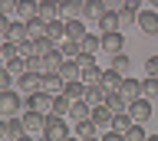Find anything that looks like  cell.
Segmentation results:
<instances>
[{
	"label": "cell",
	"instance_id": "6da1fadb",
	"mask_svg": "<svg viewBox=\"0 0 158 141\" xmlns=\"http://www.w3.org/2000/svg\"><path fill=\"white\" fill-rule=\"evenodd\" d=\"M40 135L46 141H66V138H73V128L63 121V115L46 112V121H43V131H40Z\"/></svg>",
	"mask_w": 158,
	"mask_h": 141
},
{
	"label": "cell",
	"instance_id": "7a4b0ae2",
	"mask_svg": "<svg viewBox=\"0 0 158 141\" xmlns=\"http://www.w3.org/2000/svg\"><path fill=\"white\" fill-rule=\"evenodd\" d=\"M20 112H23V95L17 89H0V118L20 115Z\"/></svg>",
	"mask_w": 158,
	"mask_h": 141
},
{
	"label": "cell",
	"instance_id": "3957f363",
	"mask_svg": "<svg viewBox=\"0 0 158 141\" xmlns=\"http://www.w3.org/2000/svg\"><path fill=\"white\" fill-rule=\"evenodd\" d=\"M125 112L132 115V121H142V125H145V121L152 118V99H145V95H135V99L125 105Z\"/></svg>",
	"mask_w": 158,
	"mask_h": 141
},
{
	"label": "cell",
	"instance_id": "277c9868",
	"mask_svg": "<svg viewBox=\"0 0 158 141\" xmlns=\"http://www.w3.org/2000/svg\"><path fill=\"white\" fill-rule=\"evenodd\" d=\"M3 141H30V131L23 128V121L17 115L3 118Z\"/></svg>",
	"mask_w": 158,
	"mask_h": 141
},
{
	"label": "cell",
	"instance_id": "5b68a950",
	"mask_svg": "<svg viewBox=\"0 0 158 141\" xmlns=\"http://www.w3.org/2000/svg\"><path fill=\"white\" fill-rule=\"evenodd\" d=\"M40 76H43V72H20L17 79H13V89L20 92V95H30V92H36L40 89Z\"/></svg>",
	"mask_w": 158,
	"mask_h": 141
},
{
	"label": "cell",
	"instance_id": "8992f818",
	"mask_svg": "<svg viewBox=\"0 0 158 141\" xmlns=\"http://www.w3.org/2000/svg\"><path fill=\"white\" fill-rule=\"evenodd\" d=\"M135 23H138V30L145 36H158V10H138Z\"/></svg>",
	"mask_w": 158,
	"mask_h": 141
},
{
	"label": "cell",
	"instance_id": "52a82bcc",
	"mask_svg": "<svg viewBox=\"0 0 158 141\" xmlns=\"http://www.w3.org/2000/svg\"><path fill=\"white\" fill-rule=\"evenodd\" d=\"M99 40H102V49H106L109 56H115V53H122V49H125V36H122V30L99 33Z\"/></svg>",
	"mask_w": 158,
	"mask_h": 141
},
{
	"label": "cell",
	"instance_id": "ba28073f",
	"mask_svg": "<svg viewBox=\"0 0 158 141\" xmlns=\"http://www.w3.org/2000/svg\"><path fill=\"white\" fill-rule=\"evenodd\" d=\"M112 115H115V112L109 108L106 102L92 105V112H89V118H92V125H96V128H112Z\"/></svg>",
	"mask_w": 158,
	"mask_h": 141
},
{
	"label": "cell",
	"instance_id": "9c48e42d",
	"mask_svg": "<svg viewBox=\"0 0 158 141\" xmlns=\"http://www.w3.org/2000/svg\"><path fill=\"white\" fill-rule=\"evenodd\" d=\"M20 121H23V128H27V131H43V121H46V112H36V108H23Z\"/></svg>",
	"mask_w": 158,
	"mask_h": 141
},
{
	"label": "cell",
	"instance_id": "30bf717a",
	"mask_svg": "<svg viewBox=\"0 0 158 141\" xmlns=\"http://www.w3.org/2000/svg\"><path fill=\"white\" fill-rule=\"evenodd\" d=\"M118 92L132 102L135 95H142V79H132V72H128V76H122V79H118Z\"/></svg>",
	"mask_w": 158,
	"mask_h": 141
},
{
	"label": "cell",
	"instance_id": "8fae6325",
	"mask_svg": "<svg viewBox=\"0 0 158 141\" xmlns=\"http://www.w3.org/2000/svg\"><path fill=\"white\" fill-rule=\"evenodd\" d=\"M3 40H10V43H17V46H23V43H30V33H27V23L20 20V23H13L10 20V30H7V36Z\"/></svg>",
	"mask_w": 158,
	"mask_h": 141
},
{
	"label": "cell",
	"instance_id": "7c38bea8",
	"mask_svg": "<svg viewBox=\"0 0 158 141\" xmlns=\"http://www.w3.org/2000/svg\"><path fill=\"white\" fill-rule=\"evenodd\" d=\"M102 13H106V3H102V0H82V20L96 23Z\"/></svg>",
	"mask_w": 158,
	"mask_h": 141
},
{
	"label": "cell",
	"instance_id": "4fadbf2b",
	"mask_svg": "<svg viewBox=\"0 0 158 141\" xmlns=\"http://www.w3.org/2000/svg\"><path fill=\"white\" fill-rule=\"evenodd\" d=\"M36 17L40 20H56L59 17V0H40L36 3Z\"/></svg>",
	"mask_w": 158,
	"mask_h": 141
},
{
	"label": "cell",
	"instance_id": "5bb4252c",
	"mask_svg": "<svg viewBox=\"0 0 158 141\" xmlns=\"http://www.w3.org/2000/svg\"><path fill=\"white\" fill-rule=\"evenodd\" d=\"M40 89L49 92V95H56V92H63V79H59L56 72H43L40 76Z\"/></svg>",
	"mask_w": 158,
	"mask_h": 141
},
{
	"label": "cell",
	"instance_id": "9a60e30c",
	"mask_svg": "<svg viewBox=\"0 0 158 141\" xmlns=\"http://www.w3.org/2000/svg\"><path fill=\"white\" fill-rule=\"evenodd\" d=\"M53 46H56V43L49 40V36H36V40H30V53L27 56H46V53H53Z\"/></svg>",
	"mask_w": 158,
	"mask_h": 141
},
{
	"label": "cell",
	"instance_id": "2e32d148",
	"mask_svg": "<svg viewBox=\"0 0 158 141\" xmlns=\"http://www.w3.org/2000/svg\"><path fill=\"white\" fill-rule=\"evenodd\" d=\"M46 36H49L53 43L66 40V20H63V17H56V20H46Z\"/></svg>",
	"mask_w": 158,
	"mask_h": 141
},
{
	"label": "cell",
	"instance_id": "e0dca14e",
	"mask_svg": "<svg viewBox=\"0 0 158 141\" xmlns=\"http://www.w3.org/2000/svg\"><path fill=\"white\" fill-rule=\"evenodd\" d=\"M86 20L82 17H73V20H66V40H82L86 36Z\"/></svg>",
	"mask_w": 158,
	"mask_h": 141
},
{
	"label": "cell",
	"instance_id": "ac0fdd59",
	"mask_svg": "<svg viewBox=\"0 0 158 141\" xmlns=\"http://www.w3.org/2000/svg\"><path fill=\"white\" fill-rule=\"evenodd\" d=\"M118 79H122V76H118L115 69H102V76H99L96 85H99L102 92H115V89H118Z\"/></svg>",
	"mask_w": 158,
	"mask_h": 141
},
{
	"label": "cell",
	"instance_id": "d6986e66",
	"mask_svg": "<svg viewBox=\"0 0 158 141\" xmlns=\"http://www.w3.org/2000/svg\"><path fill=\"white\" fill-rule=\"evenodd\" d=\"M59 17H63V20L82 17V0H59Z\"/></svg>",
	"mask_w": 158,
	"mask_h": 141
},
{
	"label": "cell",
	"instance_id": "ffe728a7",
	"mask_svg": "<svg viewBox=\"0 0 158 141\" xmlns=\"http://www.w3.org/2000/svg\"><path fill=\"white\" fill-rule=\"evenodd\" d=\"M82 92H86V82H82V79H69V82H63V95H66L69 102L82 99Z\"/></svg>",
	"mask_w": 158,
	"mask_h": 141
},
{
	"label": "cell",
	"instance_id": "44dd1931",
	"mask_svg": "<svg viewBox=\"0 0 158 141\" xmlns=\"http://www.w3.org/2000/svg\"><path fill=\"white\" fill-rule=\"evenodd\" d=\"M73 135H76V138H99V128L92 125V118H79Z\"/></svg>",
	"mask_w": 158,
	"mask_h": 141
},
{
	"label": "cell",
	"instance_id": "7402d4cb",
	"mask_svg": "<svg viewBox=\"0 0 158 141\" xmlns=\"http://www.w3.org/2000/svg\"><path fill=\"white\" fill-rule=\"evenodd\" d=\"M99 33H109V30H122V26H118V10H106L102 13V17H99Z\"/></svg>",
	"mask_w": 158,
	"mask_h": 141
},
{
	"label": "cell",
	"instance_id": "603a6c76",
	"mask_svg": "<svg viewBox=\"0 0 158 141\" xmlns=\"http://www.w3.org/2000/svg\"><path fill=\"white\" fill-rule=\"evenodd\" d=\"M89 112H92V105H89L86 99L69 102V118H73V121H79V118H89Z\"/></svg>",
	"mask_w": 158,
	"mask_h": 141
},
{
	"label": "cell",
	"instance_id": "cb8c5ba5",
	"mask_svg": "<svg viewBox=\"0 0 158 141\" xmlns=\"http://www.w3.org/2000/svg\"><path fill=\"white\" fill-rule=\"evenodd\" d=\"M63 59H66V56L59 53V46H53V53L43 56V72H56L59 66H63Z\"/></svg>",
	"mask_w": 158,
	"mask_h": 141
},
{
	"label": "cell",
	"instance_id": "d4e9b609",
	"mask_svg": "<svg viewBox=\"0 0 158 141\" xmlns=\"http://www.w3.org/2000/svg\"><path fill=\"white\" fill-rule=\"evenodd\" d=\"M56 76H59L63 82H69V79H82V76H79V66H76V59H63V66L56 69Z\"/></svg>",
	"mask_w": 158,
	"mask_h": 141
},
{
	"label": "cell",
	"instance_id": "484cf974",
	"mask_svg": "<svg viewBox=\"0 0 158 141\" xmlns=\"http://www.w3.org/2000/svg\"><path fill=\"white\" fill-rule=\"evenodd\" d=\"M109 69H115L118 76H128V72H132V59H128V56H125V49H122V53H115V56H112V66H109Z\"/></svg>",
	"mask_w": 158,
	"mask_h": 141
},
{
	"label": "cell",
	"instance_id": "4316f807",
	"mask_svg": "<svg viewBox=\"0 0 158 141\" xmlns=\"http://www.w3.org/2000/svg\"><path fill=\"white\" fill-rule=\"evenodd\" d=\"M17 17L23 23L33 20V17H36V0H17Z\"/></svg>",
	"mask_w": 158,
	"mask_h": 141
},
{
	"label": "cell",
	"instance_id": "83f0119b",
	"mask_svg": "<svg viewBox=\"0 0 158 141\" xmlns=\"http://www.w3.org/2000/svg\"><path fill=\"white\" fill-rule=\"evenodd\" d=\"M3 66H7V69H10V76L17 79L20 72H27V56H23V53H17V56H13V59H7Z\"/></svg>",
	"mask_w": 158,
	"mask_h": 141
},
{
	"label": "cell",
	"instance_id": "f1b7e54d",
	"mask_svg": "<svg viewBox=\"0 0 158 141\" xmlns=\"http://www.w3.org/2000/svg\"><path fill=\"white\" fill-rule=\"evenodd\" d=\"M79 49H86V53H99V49H102V40H99V33H86V36L79 40Z\"/></svg>",
	"mask_w": 158,
	"mask_h": 141
},
{
	"label": "cell",
	"instance_id": "f546056e",
	"mask_svg": "<svg viewBox=\"0 0 158 141\" xmlns=\"http://www.w3.org/2000/svg\"><path fill=\"white\" fill-rule=\"evenodd\" d=\"M142 95L152 99V102L158 99V76H145V79H142Z\"/></svg>",
	"mask_w": 158,
	"mask_h": 141
},
{
	"label": "cell",
	"instance_id": "4dcf8cb0",
	"mask_svg": "<svg viewBox=\"0 0 158 141\" xmlns=\"http://www.w3.org/2000/svg\"><path fill=\"white\" fill-rule=\"evenodd\" d=\"M27 33H30V40H36V36H46V20H40V17L27 20Z\"/></svg>",
	"mask_w": 158,
	"mask_h": 141
},
{
	"label": "cell",
	"instance_id": "1f68e13d",
	"mask_svg": "<svg viewBox=\"0 0 158 141\" xmlns=\"http://www.w3.org/2000/svg\"><path fill=\"white\" fill-rule=\"evenodd\" d=\"M122 138H125V141H145L148 135H145V128H142V121H132V125L125 128V135H122Z\"/></svg>",
	"mask_w": 158,
	"mask_h": 141
},
{
	"label": "cell",
	"instance_id": "d6a6232c",
	"mask_svg": "<svg viewBox=\"0 0 158 141\" xmlns=\"http://www.w3.org/2000/svg\"><path fill=\"white\" fill-rule=\"evenodd\" d=\"M76 66H79V72L92 69V66H96V53H86V49H79V53H76Z\"/></svg>",
	"mask_w": 158,
	"mask_h": 141
},
{
	"label": "cell",
	"instance_id": "836d02e7",
	"mask_svg": "<svg viewBox=\"0 0 158 141\" xmlns=\"http://www.w3.org/2000/svg\"><path fill=\"white\" fill-rule=\"evenodd\" d=\"M82 99H86L89 105H99V102H106V92L99 89V85H86V92H82Z\"/></svg>",
	"mask_w": 158,
	"mask_h": 141
},
{
	"label": "cell",
	"instance_id": "e575fe53",
	"mask_svg": "<svg viewBox=\"0 0 158 141\" xmlns=\"http://www.w3.org/2000/svg\"><path fill=\"white\" fill-rule=\"evenodd\" d=\"M56 46H59V53H63L66 59H76V53H79V40H59Z\"/></svg>",
	"mask_w": 158,
	"mask_h": 141
},
{
	"label": "cell",
	"instance_id": "d590c367",
	"mask_svg": "<svg viewBox=\"0 0 158 141\" xmlns=\"http://www.w3.org/2000/svg\"><path fill=\"white\" fill-rule=\"evenodd\" d=\"M53 115H69V99L66 95H63V92H56V95H53Z\"/></svg>",
	"mask_w": 158,
	"mask_h": 141
},
{
	"label": "cell",
	"instance_id": "8d00e7d4",
	"mask_svg": "<svg viewBox=\"0 0 158 141\" xmlns=\"http://www.w3.org/2000/svg\"><path fill=\"white\" fill-rule=\"evenodd\" d=\"M17 53H20V46H17V43H10V40H3V43H0V62L13 59Z\"/></svg>",
	"mask_w": 158,
	"mask_h": 141
},
{
	"label": "cell",
	"instance_id": "74e56055",
	"mask_svg": "<svg viewBox=\"0 0 158 141\" xmlns=\"http://www.w3.org/2000/svg\"><path fill=\"white\" fill-rule=\"evenodd\" d=\"M0 89H13V76H10V69L0 62Z\"/></svg>",
	"mask_w": 158,
	"mask_h": 141
},
{
	"label": "cell",
	"instance_id": "f35d334b",
	"mask_svg": "<svg viewBox=\"0 0 158 141\" xmlns=\"http://www.w3.org/2000/svg\"><path fill=\"white\" fill-rule=\"evenodd\" d=\"M128 23H135V10L122 7V10H118V26H128Z\"/></svg>",
	"mask_w": 158,
	"mask_h": 141
},
{
	"label": "cell",
	"instance_id": "ab89813d",
	"mask_svg": "<svg viewBox=\"0 0 158 141\" xmlns=\"http://www.w3.org/2000/svg\"><path fill=\"white\" fill-rule=\"evenodd\" d=\"M27 69L30 72H43V56H27Z\"/></svg>",
	"mask_w": 158,
	"mask_h": 141
},
{
	"label": "cell",
	"instance_id": "60d3db41",
	"mask_svg": "<svg viewBox=\"0 0 158 141\" xmlns=\"http://www.w3.org/2000/svg\"><path fill=\"white\" fill-rule=\"evenodd\" d=\"M0 13H7V17H17V0H0Z\"/></svg>",
	"mask_w": 158,
	"mask_h": 141
},
{
	"label": "cell",
	"instance_id": "b9f144b4",
	"mask_svg": "<svg viewBox=\"0 0 158 141\" xmlns=\"http://www.w3.org/2000/svg\"><path fill=\"white\" fill-rule=\"evenodd\" d=\"M145 76H158V56H148L145 59Z\"/></svg>",
	"mask_w": 158,
	"mask_h": 141
},
{
	"label": "cell",
	"instance_id": "7bdbcfd3",
	"mask_svg": "<svg viewBox=\"0 0 158 141\" xmlns=\"http://www.w3.org/2000/svg\"><path fill=\"white\" fill-rule=\"evenodd\" d=\"M10 20H13V17H7V13H0V40L7 36V30H10Z\"/></svg>",
	"mask_w": 158,
	"mask_h": 141
},
{
	"label": "cell",
	"instance_id": "ee69618b",
	"mask_svg": "<svg viewBox=\"0 0 158 141\" xmlns=\"http://www.w3.org/2000/svg\"><path fill=\"white\" fill-rule=\"evenodd\" d=\"M102 3H106V10H122L125 0H102Z\"/></svg>",
	"mask_w": 158,
	"mask_h": 141
},
{
	"label": "cell",
	"instance_id": "f6af8a7d",
	"mask_svg": "<svg viewBox=\"0 0 158 141\" xmlns=\"http://www.w3.org/2000/svg\"><path fill=\"white\" fill-rule=\"evenodd\" d=\"M122 7H128V10H135V13H138V10H142V0H125Z\"/></svg>",
	"mask_w": 158,
	"mask_h": 141
},
{
	"label": "cell",
	"instance_id": "bcb514c9",
	"mask_svg": "<svg viewBox=\"0 0 158 141\" xmlns=\"http://www.w3.org/2000/svg\"><path fill=\"white\" fill-rule=\"evenodd\" d=\"M0 141H3V118H0Z\"/></svg>",
	"mask_w": 158,
	"mask_h": 141
},
{
	"label": "cell",
	"instance_id": "7dc6e473",
	"mask_svg": "<svg viewBox=\"0 0 158 141\" xmlns=\"http://www.w3.org/2000/svg\"><path fill=\"white\" fill-rule=\"evenodd\" d=\"M148 3H152V10H158V0H148Z\"/></svg>",
	"mask_w": 158,
	"mask_h": 141
},
{
	"label": "cell",
	"instance_id": "c3c4849f",
	"mask_svg": "<svg viewBox=\"0 0 158 141\" xmlns=\"http://www.w3.org/2000/svg\"><path fill=\"white\" fill-rule=\"evenodd\" d=\"M36 3H40V0H36Z\"/></svg>",
	"mask_w": 158,
	"mask_h": 141
}]
</instances>
